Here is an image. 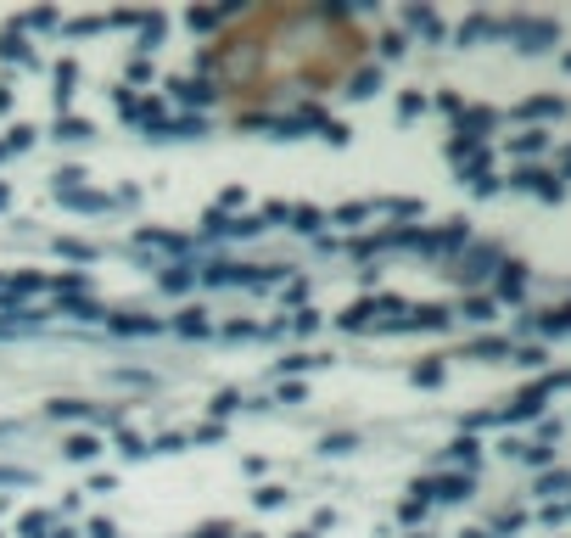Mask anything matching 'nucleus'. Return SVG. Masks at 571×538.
<instances>
[{
    "mask_svg": "<svg viewBox=\"0 0 571 538\" xmlns=\"http://www.w3.org/2000/svg\"><path fill=\"white\" fill-rule=\"evenodd\" d=\"M348 56H358V34L320 12H252L219 46L214 73L224 79V96L269 101L291 85H325Z\"/></svg>",
    "mask_w": 571,
    "mask_h": 538,
    "instance_id": "1",
    "label": "nucleus"
}]
</instances>
